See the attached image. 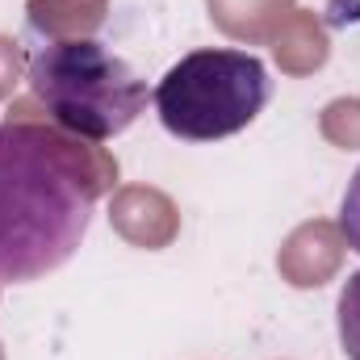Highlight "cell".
I'll return each mask as SVG.
<instances>
[{"instance_id": "cell-2", "label": "cell", "mask_w": 360, "mask_h": 360, "mask_svg": "<svg viewBox=\"0 0 360 360\" xmlns=\"http://www.w3.org/2000/svg\"><path fill=\"white\" fill-rule=\"evenodd\" d=\"M30 92L55 126L105 143L139 122L147 109V80L96 38H46L30 55Z\"/></svg>"}, {"instance_id": "cell-5", "label": "cell", "mask_w": 360, "mask_h": 360, "mask_svg": "<svg viewBox=\"0 0 360 360\" xmlns=\"http://www.w3.org/2000/svg\"><path fill=\"white\" fill-rule=\"evenodd\" d=\"M340 231H344V243L360 256V168L352 172L344 201H340Z\"/></svg>"}, {"instance_id": "cell-3", "label": "cell", "mask_w": 360, "mask_h": 360, "mask_svg": "<svg viewBox=\"0 0 360 360\" xmlns=\"http://www.w3.org/2000/svg\"><path fill=\"white\" fill-rule=\"evenodd\" d=\"M272 96L269 68L235 46L188 51L151 92L164 130L184 143H218L248 130Z\"/></svg>"}, {"instance_id": "cell-4", "label": "cell", "mask_w": 360, "mask_h": 360, "mask_svg": "<svg viewBox=\"0 0 360 360\" xmlns=\"http://www.w3.org/2000/svg\"><path fill=\"white\" fill-rule=\"evenodd\" d=\"M335 323H340V344H344V356L360 360V269L348 272L344 289H340V310H335Z\"/></svg>"}, {"instance_id": "cell-1", "label": "cell", "mask_w": 360, "mask_h": 360, "mask_svg": "<svg viewBox=\"0 0 360 360\" xmlns=\"http://www.w3.org/2000/svg\"><path fill=\"white\" fill-rule=\"evenodd\" d=\"M101 180L46 130L0 122V281L30 285L84 243Z\"/></svg>"}]
</instances>
